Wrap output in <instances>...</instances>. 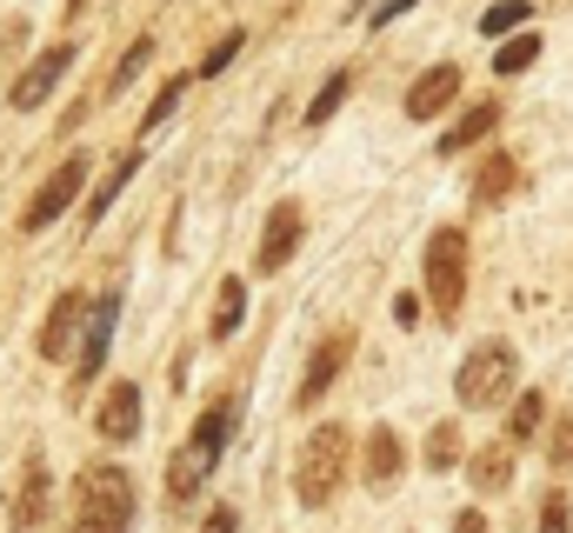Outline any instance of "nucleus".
I'll return each instance as SVG.
<instances>
[{"mask_svg":"<svg viewBox=\"0 0 573 533\" xmlns=\"http://www.w3.org/2000/svg\"><path fill=\"white\" fill-rule=\"evenodd\" d=\"M227 434H234V407H207V414L194 421L187 447H174V461H167V501H194V494L207 487V474L220 467Z\"/></svg>","mask_w":573,"mask_h":533,"instance_id":"f257e3e1","label":"nucleus"},{"mask_svg":"<svg viewBox=\"0 0 573 533\" xmlns=\"http://www.w3.org/2000/svg\"><path fill=\"white\" fill-rule=\"evenodd\" d=\"M347 427L340 421H327V427H314L307 441H300V454H294V494H300V507H327L334 494H340V474H347Z\"/></svg>","mask_w":573,"mask_h":533,"instance_id":"f03ea898","label":"nucleus"},{"mask_svg":"<svg viewBox=\"0 0 573 533\" xmlns=\"http://www.w3.org/2000/svg\"><path fill=\"white\" fill-rule=\"evenodd\" d=\"M134 527V487L120 467H93L73 487V533H127Z\"/></svg>","mask_w":573,"mask_h":533,"instance_id":"7ed1b4c3","label":"nucleus"},{"mask_svg":"<svg viewBox=\"0 0 573 533\" xmlns=\"http://www.w3.org/2000/svg\"><path fill=\"white\" fill-rule=\"evenodd\" d=\"M514 374H521V354L507 347V340H481L467 361H461V374H454V394H461V407H501V401H514Z\"/></svg>","mask_w":573,"mask_h":533,"instance_id":"20e7f679","label":"nucleus"},{"mask_svg":"<svg viewBox=\"0 0 573 533\" xmlns=\"http://www.w3.org/2000/svg\"><path fill=\"white\" fill-rule=\"evenodd\" d=\"M427 300L441 307V314H461V300H467V234L461 227H441V234H427Z\"/></svg>","mask_w":573,"mask_h":533,"instance_id":"39448f33","label":"nucleus"},{"mask_svg":"<svg viewBox=\"0 0 573 533\" xmlns=\"http://www.w3.org/2000/svg\"><path fill=\"white\" fill-rule=\"evenodd\" d=\"M87 174H93V160H87V154H73V160H60V167H53V174L40 180V194L27 200V214H20V227H27V234H40V227H53V220H60V214H67V207H73V200L87 194Z\"/></svg>","mask_w":573,"mask_h":533,"instance_id":"423d86ee","label":"nucleus"},{"mask_svg":"<svg viewBox=\"0 0 573 533\" xmlns=\"http://www.w3.org/2000/svg\"><path fill=\"white\" fill-rule=\"evenodd\" d=\"M113 320H120V294L107 287L93 307H87V327H80V354H73V394L100 374V361H107V340H113Z\"/></svg>","mask_w":573,"mask_h":533,"instance_id":"0eeeda50","label":"nucleus"},{"mask_svg":"<svg viewBox=\"0 0 573 533\" xmlns=\"http://www.w3.org/2000/svg\"><path fill=\"white\" fill-rule=\"evenodd\" d=\"M347 361H354V334L340 327V334H327V340L307 354V374H300V407H320V401H327V387L347 374Z\"/></svg>","mask_w":573,"mask_h":533,"instance_id":"6e6552de","label":"nucleus"},{"mask_svg":"<svg viewBox=\"0 0 573 533\" xmlns=\"http://www.w3.org/2000/svg\"><path fill=\"white\" fill-rule=\"evenodd\" d=\"M67 67H73V47H47V53H33V60H27V73H13V87H7V107H20V113H27V107H40Z\"/></svg>","mask_w":573,"mask_h":533,"instance_id":"1a4fd4ad","label":"nucleus"},{"mask_svg":"<svg viewBox=\"0 0 573 533\" xmlns=\"http://www.w3.org/2000/svg\"><path fill=\"white\" fill-rule=\"evenodd\" d=\"M454 93H461V67H454V60L427 67V73L407 87V120H441V113L454 107Z\"/></svg>","mask_w":573,"mask_h":533,"instance_id":"9d476101","label":"nucleus"},{"mask_svg":"<svg viewBox=\"0 0 573 533\" xmlns=\"http://www.w3.org/2000/svg\"><path fill=\"white\" fill-rule=\"evenodd\" d=\"M87 307H93V300L73 294V287L47 307V327H40V354H47V361H67V354H73V334L87 327Z\"/></svg>","mask_w":573,"mask_h":533,"instance_id":"9b49d317","label":"nucleus"},{"mask_svg":"<svg viewBox=\"0 0 573 533\" xmlns=\"http://www.w3.org/2000/svg\"><path fill=\"white\" fill-rule=\"evenodd\" d=\"M294 247H300V207H294V200H280V207L267 214V234H260L254 267H260V274H280V267L294 260Z\"/></svg>","mask_w":573,"mask_h":533,"instance_id":"f8f14e48","label":"nucleus"},{"mask_svg":"<svg viewBox=\"0 0 573 533\" xmlns=\"http://www.w3.org/2000/svg\"><path fill=\"white\" fill-rule=\"evenodd\" d=\"M93 427H100V441H134V434H140V387H134V381H113V387L100 394Z\"/></svg>","mask_w":573,"mask_h":533,"instance_id":"ddd939ff","label":"nucleus"},{"mask_svg":"<svg viewBox=\"0 0 573 533\" xmlns=\"http://www.w3.org/2000/svg\"><path fill=\"white\" fill-rule=\"evenodd\" d=\"M47 487H53V481H47V461L33 454V461L20 467V487H13V501H7V514H13V527H20V533H33L40 521H47Z\"/></svg>","mask_w":573,"mask_h":533,"instance_id":"4468645a","label":"nucleus"},{"mask_svg":"<svg viewBox=\"0 0 573 533\" xmlns=\"http://www.w3.org/2000/svg\"><path fill=\"white\" fill-rule=\"evenodd\" d=\"M494 127H501V100H481V107H467V113H461V120L441 134V160H461V154H467V147H481Z\"/></svg>","mask_w":573,"mask_h":533,"instance_id":"2eb2a0df","label":"nucleus"},{"mask_svg":"<svg viewBox=\"0 0 573 533\" xmlns=\"http://www.w3.org/2000/svg\"><path fill=\"white\" fill-rule=\"evenodd\" d=\"M401 467H407L401 434H394V427H374V434H367V487H374V494H387V487L401 481Z\"/></svg>","mask_w":573,"mask_h":533,"instance_id":"dca6fc26","label":"nucleus"},{"mask_svg":"<svg viewBox=\"0 0 573 533\" xmlns=\"http://www.w3.org/2000/svg\"><path fill=\"white\" fill-rule=\"evenodd\" d=\"M134 174H140V154H134V147H127V154H113V167H107V180L87 194V214H80V220H87V227H100V220H107V207L127 194V180H134Z\"/></svg>","mask_w":573,"mask_h":533,"instance_id":"f3484780","label":"nucleus"},{"mask_svg":"<svg viewBox=\"0 0 573 533\" xmlns=\"http://www.w3.org/2000/svg\"><path fill=\"white\" fill-rule=\"evenodd\" d=\"M467 481H474V494H507L514 487V447H481L467 461Z\"/></svg>","mask_w":573,"mask_h":533,"instance_id":"a211bd4d","label":"nucleus"},{"mask_svg":"<svg viewBox=\"0 0 573 533\" xmlns=\"http://www.w3.org/2000/svg\"><path fill=\"white\" fill-rule=\"evenodd\" d=\"M240 320H247V287L240 280H220V300H214V340H234L240 334Z\"/></svg>","mask_w":573,"mask_h":533,"instance_id":"6ab92c4d","label":"nucleus"},{"mask_svg":"<svg viewBox=\"0 0 573 533\" xmlns=\"http://www.w3.org/2000/svg\"><path fill=\"white\" fill-rule=\"evenodd\" d=\"M514 180H521V167H514L507 154H494V160L481 167V180H474V200H481V207H494V200H507V194H514Z\"/></svg>","mask_w":573,"mask_h":533,"instance_id":"aec40b11","label":"nucleus"},{"mask_svg":"<svg viewBox=\"0 0 573 533\" xmlns=\"http://www.w3.org/2000/svg\"><path fill=\"white\" fill-rule=\"evenodd\" d=\"M534 60H541V40H534V33H514V40L494 53V73H527Z\"/></svg>","mask_w":573,"mask_h":533,"instance_id":"412c9836","label":"nucleus"},{"mask_svg":"<svg viewBox=\"0 0 573 533\" xmlns=\"http://www.w3.org/2000/svg\"><path fill=\"white\" fill-rule=\"evenodd\" d=\"M514 27H527V0H501V7L481 13V33H487V40H501V33H514Z\"/></svg>","mask_w":573,"mask_h":533,"instance_id":"4be33fe9","label":"nucleus"},{"mask_svg":"<svg viewBox=\"0 0 573 533\" xmlns=\"http://www.w3.org/2000/svg\"><path fill=\"white\" fill-rule=\"evenodd\" d=\"M347 87H354V80H347V73H334V80H327V87L314 93V107H307V127H327V120L340 113V100H347Z\"/></svg>","mask_w":573,"mask_h":533,"instance_id":"5701e85b","label":"nucleus"},{"mask_svg":"<svg viewBox=\"0 0 573 533\" xmlns=\"http://www.w3.org/2000/svg\"><path fill=\"white\" fill-rule=\"evenodd\" d=\"M541 414H547L541 394H514V427H507V434H514V441H534V434H541Z\"/></svg>","mask_w":573,"mask_h":533,"instance_id":"b1692460","label":"nucleus"},{"mask_svg":"<svg viewBox=\"0 0 573 533\" xmlns=\"http://www.w3.org/2000/svg\"><path fill=\"white\" fill-rule=\"evenodd\" d=\"M454 461H461V427H434V434H427V467L447 474Z\"/></svg>","mask_w":573,"mask_h":533,"instance_id":"393cba45","label":"nucleus"},{"mask_svg":"<svg viewBox=\"0 0 573 533\" xmlns=\"http://www.w3.org/2000/svg\"><path fill=\"white\" fill-rule=\"evenodd\" d=\"M573 527V501L567 494H547L541 501V533H567Z\"/></svg>","mask_w":573,"mask_h":533,"instance_id":"a878e982","label":"nucleus"},{"mask_svg":"<svg viewBox=\"0 0 573 533\" xmlns=\"http://www.w3.org/2000/svg\"><path fill=\"white\" fill-rule=\"evenodd\" d=\"M240 47H247V33H240V27H234V33H220V40H214V53L200 60V73H220V67H227V60H234Z\"/></svg>","mask_w":573,"mask_h":533,"instance_id":"bb28decb","label":"nucleus"},{"mask_svg":"<svg viewBox=\"0 0 573 533\" xmlns=\"http://www.w3.org/2000/svg\"><path fill=\"white\" fill-rule=\"evenodd\" d=\"M147 53H154V40H134V47H127V60L113 67V93H120V87H127V80H134L140 67H147Z\"/></svg>","mask_w":573,"mask_h":533,"instance_id":"cd10ccee","label":"nucleus"},{"mask_svg":"<svg viewBox=\"0 0 573 533\" xmlns=\"http://www.w3.org/2000/svg\"><path fill=\"white\" fill-rule=\"evenodd\" d=\"M180 93H187V80H167V87L154 93V107H147V127H160V120H167V113L180 107Z\"/></svg>","mask_w":573,"mask_h":533,"instance_id":"c85d7f7f","label":"nucleus"},{"mask_svg":"<svg viewBox=\"0 0 573 533\" xmlns=\"http://www.w3.org/2000/svg\"><path fill=\"white\" fill-rule=\"evenodd\" d=\"M547 461L573 474V421H554V441H547Z\"/></svg>","mask_w":573,"mask_h":533,"instance_id":"c756f323","label":"nucleus"},{"mask_svg":"<svg viewBox=\"0 0 573 533\" xmlns=\"http://www.w3.org/2000/svg\"><path fill=\"white\" fill-rule=\"evenodd\" d=\"M200 533H240V521H234V507H214V514H207V527Z\"/></svg>","mask_w":573,"mask_h":533,"instance_id":"7c9ffc66","label":"nucleus"},{"mask_svg":"<svg viewBox=\"0 0 573 533\" xmlns=\"http://www.w3.org/2000/svg\"><path fill=\"white\" fill-rule=\"evenodd\" d=\"M414 314H421V300H414V294H401V300H394V320H401V327H414Z\"/></svg>","mask_w":573,"mask_h":533,"instance_id":"2f4dec72","label":"nucleus"},{"mask_svg":"<svg viewBox=\"0 0 573 533\" xmlns=\"http://www.w3.org/2000/svg\"><path fill=\"white\" fill-rule=\"evenodd\" d=\"M454 533H487V521H481V514H474V507H467V514H461V521H454Z\"/></svg>","mask_w":573,"mask_h":533,"instance_id":"473e14b6","label":"nucleus"}]
</instances>
